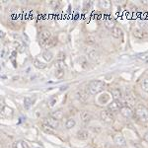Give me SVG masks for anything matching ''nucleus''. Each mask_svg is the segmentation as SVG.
<instances>
[{
    "instance_id": "20",
    "label": "nucleus",
    "mask_w": 148,
    "mask_h": 148,
    "mask_svg": "<svg viewBox=\"0 0 148 148\" xmlns=\"http://www.w3.org/2000/svg\"><path fill=\"white\" fill-rule=\"evenodd\" d=\"M99 7L104 10H109L112 7V3L109 0H102V1H99Z\"/></svg>"
},
{
    "instance_id": "30",
    "label": "nucleus",
    "mask_w": 148,
    "mask_h": 148,
    "mask_svg": "<svg viewBox=\"0 0 148 148\" xmlns=\"http://www.w3.org/2000/svg\"><path fill=\"white\" fill-rule=\"evenodd\" d=\"M141 89L144 92L148 93V78H145L141 83Z\"/></svg>"
},
{
    "instance_id": "17",
    "label": "nucleus",
    "mask_w": 148,
    "mask_h": 148,
    "mask_svg": "<svg viewBox=\"0 0 148 148\" xmlns=\"http://www.w3.org/2000/svg\"><path fill=\"white\" fill-rule=\"evenodd\" d=\"M89 136H90V134L87 130H79L77 132V138L80 140H87L88 138H89Z\"/></svg>"
},
{
    "instance_id": "5",
    "label": "nucleus",
    "mask_w": 148,
    "mask_h": 148,
    "mask_svg": "<svg viewBox=\"0 0 148 148\" xmlns=\"http://www.w3.org/2000/svg\"><path fill=\"white\" fill-rule=\"evenodd\" d=\"M40 47H44V49H51V47H56V44H57V40L56 38H51L49 40H46L44 42H40Z\"/></svg>"
},
{
    "instance_id": "4",
    "label": "nucleus",
    "mask_w": 148,
    "mask_h": 148,
    "mask_svg": "<svg viewBox=\"0 0 148 148\" xmlns=\"http://www.w3.org/2000/svg\"><path fill=\"white\" fill-rule=\"evenodd\" d=\"M132 35H133V37L136 38V39L142 40V39H145V38L148 37V31L144 28L136 27V28H133Z\"/></svg>"
},
{
    "instance_id": "34",
    "label": "nucleus",
    "mask_w": 148,
    "mask_h": 148,
    "mask_svg": "<svg viewBox=\"0 0 148 148\" xmlns=\"http://www.w3.org/2000/svg\"><path fill=\"white\" fill-rule=\"evenodd\" d=\"M141 3L143 5H148V0H143V1H141Z\"/></svg>"
},
{
    "instance_id": "21",
    "label": "nucleus",
    "mask_w": 148,
    "mask_h": 148,
    "mask_svg": "<svg viewBox=\"0 0 148 148\" xmlns=\"http://www.w3.org/2000/svg\"><path fill=\"white\" fill-rule=\"evenodd\" d=\"M35 102V99H33V98L31 97H25V99H24V107H25L26 110H29L31 108V106L33 105V103Z\"/></svg>"
},
{
    "instance_id": "3",
    "label": "nucleus",
    "mask_w": 148,
    "mask_h": 148,
    "mask_svg": "<svg viewBox=\"0 0 148 148\" xmlns=\"http://www.w3.org/2000/svg\"><path fill=\"white\" fill-rule=\"evenodd\" d=\"M100 116H101V120L105 123H108V125L113 123L114 121V116L113 113L111 111H109V110H103L101 114H100Z\"/></svg>"
},
{
    "instance_id": "12",
    "label": "nucleus",
    "mask_w": 148,
    "mask_h": 148,
    "mask_svg": "<svg viewBox=\"0 0 148 148\" xmlns=\"http://www.w3.org/2000/svg\"><path fill=\"white\" fill-rule=\"evenodd\" d=\"M51 118H53V119H56V120H57V121H60V120H62V119H63L64 113H63L62 110L59 109V110H56V111L52 112V113L51 114Z\"/></svg>"
},
{
    "instance_id": "6",
    "label": "nucleus",
    "mask_w": 148,
    "mask_h": 148,
    "mask_svg": "<svg viewBox=\"0 0 148 148\" xmlns=\"http://www.w3.org/2000/svg\"><path fill=\"white\" fill-rule=\"evenodd\" d=\"M45 125L51 126V128H53V130H56L57 127L59 126V121L56 120V119L51 118V116H49V118H45L44 119V123Z\"/></svg>"
},
{
    "instance_id": "26",
    "label": "nucleus",
    "mask_w": 148,
    "mask_h": 148,
    "mask_svg": "<svg viewBox=\"0 0 148 148\" xmlns=\"http://www.w3.org/2000/svg\"><path fill=\"white\" fill-rule=\"evenodd\" d=\"M112 96H113L114 100H121V92L120 89H114L112 91Z\"/></svg>"
},
{
    "instance_id": "25",
    "label": "nucleus",
    "mask_w": 148,
    "mask_h": 148,
    "mask_svg": "<svg viewBox=\"0 0 148 148\" xmlns=\"http://www.w3.org/2000/svg\"><path fill=\"white\" fill-rule=\"evenodd\" d=\"M79 62H80V65L82 66L84 69H87L89 67V62H88V59L86 58L85 56H82L79 58Z\"/></svg>"
},
{
    "instance_id": "28",
    "label": "nucleus",
    "mask_w": 148,
    "mask_h": 148,
    "mask_svg": "<svg viewBox=\"0 0 148 148\" xmlns=\"http://www.w3.org/2000/svg\"><path fill=\"white\" fill-rule=\"evenodd\" d=\"M34 65H35V67H37L39 69H44V68L47 67V64L42 62V61L39 60V59H35V60H34Z\"/></svg>"
},
{
    "instance_id": "18",
    "label": "nucleus",
    "mask_w": 148,
    "mask_h": 148,
    "mask_svg": "<svg viewBox=\"0 0 148 148\" xmlns=\"http://www.w3.org/2000/svg\"><path fill=\"white\" fill-rule=\"evenodd\" d=\"M1 114H2V116H4V118L12 116V114H13V110H12L11 108H9V107H7V106H4L3 109H2Z\"/></svg>"
},
{
    "instance_id": "29",
    "label": "nucleus",
    "mask_w": 148,
    "mask_h": 148,
    "mask_svg": "<svg viewBox=\"0 0 148 148\" xmlns=\"http://www.w3.org/2000/svg\"><path fill=\"white\" fill-rule=\"evenodd\" d=\"M54 75H56V77L57 79H61V78L64 76V69H56Z\"/></svg>"
},
{
    "instance_id": "15",
    "label": "nucleus",
    "mask_w": 148,
    "mask_h": 148,
    "mask_svg": "<svg viewBox=\"0 0 148 148\" xmlns=\"http://www.w3.org/2000/svg\"><path fill=\"white\" fill-rule=\"evenodd\" d=\"M80 116H81V120H82V121L85 123H89L92 119L91 114H90V112H88V111H83L82 113H81Z\"/></svg>"
},
{
    "instance_id": "23",
    "label": "nucleus",
    "mask_w": 148,
    "mask_h": 148,
    "mask_svg": "<svg viewBox=\"0 0 148 148\" xmlns=\"http://www.w3.org/2000/svg\"><path fill=\"white\" fill-rule=\"evenodd\" d=\"M42 130H44L46 133H49V134H56V130L51 128V126L45 125V123H42Z\"/></svg>"
},
{
    "instance_id": "1",
    "label": "nucleus",
    "mask_w": 148,
    "mask_h": 148,
    "mask_svg": "<svg viewBox=\"0 0 148 148\" xmlns=\"http://www.w3.org/2000/svg\"><path fill=\"white\" fill-rule=\"evenodd\" d=\"M105 86H106L105 83L101 80H92L88 85V90H89L90 94L96 95L104 91Z\"/></svg>"
},
{
    "instance_id": "24",
    "label": "nucleus",
    "mask_w": 148,
    "mask_h": 148,
    "mask_svg": "<svg viewBox=\"0 0 148 148\" xmlns=\"http://www.w3.org/2000/svg\"><path fill=\"white\" fill-rule=\"evenodd\" d=\"M75 125H76V121L74 119H68L65 123V127L67 128V130H71V128H73Z\"/></svg>"
},
{
    "instance_id": "27",
    "label": "nucleus",
    "mask_w": 148,
    "mask_h": 148,
    "mask_svg": "<svg viewBox=\"0 0 148 148\" xmlns=\"http://www.w3.org/2000/svg\"><path fill=\"white\" fill-rule=\"evenodd\" d=\"M14 148H30L29 147V145H28V143L27 142H25V141H17V142H15L14 143Z\"/></svg>"
},
{
    "instance_id": "19",
    "label": "nucleus",
    "mask_w": 148,
    "mask_h": 148,
    "mask_svg": "<svg viewBox=\"0 0 148 148\" xmlns=\"http://www.w3.org/2000/svg\"><path fill=\"white\" fill-rule=\"evenodd\" d=\"M105 26H106V28L113 30L114 27H116V20H114V18L106 19V20H105Z\"/></svg>"
},
{
    "instance_id": "22",
    "label": "nucleus",
    "mask_w": 148,
    "mask_h": 148,
    "mask_svg": "<svg viewBox=\"0 0 148 148\" xmlns=\"http://www.w3.org/2000/svg\"><path fill=\"white\" fill-rule=\"evenodd\" d=\"M42 57L45 58V60L49 62V61H51L52 58H53V53H52L51 51H46L42 53Z\"/></svg>"
},
{
    "instance_id": "2",
    "label": "nucleus",
    "mask_w": 148,
    "mask_h": 148,
    "mask_svg": "<svg viewBox=\"0 0 148 148\" xmlns=\"http://www.w3.org/2000/svg\"><path fill=\"white\" fill-rule=\"evenodd\" d=\"M135 116L141 123H147L148 121V109L143 105H138L135 108Z\"/></svg>"
},
{
    "instance_id": "14",
    "label": "nucleus",
    "mask_w": 148,
    "mask_h": 148,
    "mask_svg": "<svg viewBox=\"0 0 148 148\" xmlns=\"http://www.w3.org/2000/svg\"><path fill=\"white\" fill-rule=\"evenodd\" d=\"M125 101H126V103H127V105H128V107H130V108L134 106V105H135V97L133 96L132 93H128V94H126Z\"/></svg>"
},
{
    "instance_id": "32",
    "label": "nucleus",
    "mask_w": 148,
    "mask_h": 148,
    "mask_svg": "<svg viewBox=\"0 0 148 148\" xmlns=\"http://www.w3.org/2000/svg\"><path fill=\"white\" fill-rule=\"evenodd\" d=\"M57 69H63L65 67V63H64V61H57Z\"/></svg>"
},
{
    "instance_id": "7",
    "label": "nucleus",
    "mask_w": 148,
    "mask_h": 148,
    "mask_svg": "<svg viewBox=\"0 0 148 148\" xmlns=\"http://www.w3.org/2000/svg\"><path fill=\"white\" fill-rule=\"evenodd\" d=\"M114 142L116 143V146H119V147H125L126 145L125 138V136H123V134H121V133H118V134L114 135Z\"/></svg>"
},
{
    "instance_id": "10",
    "label": "nucleus",
    "mask_w": 148,
    "mask_h": 148,
    "mask_svg": "<svg viewBox=\"0 0 148 148\" xmlns=\"http://www.w3.org/2000/svg\"><path fill=\"white\" fill-rule=\"evenodd\" d=\"M121 114H123L125 118L126 119H130L132 116V114H133V112H132V110H131V108H130L128 106H123V108L121 109Z\"/></svg>"
},
{
    "instance_id": "9",
    "label": "nucleus",
    "mask_w": 148,
    "mask_h": 148,
    "mask_svg": "<svg viewBox=\"0 0 148 148\" xmlns=\"http://www.w3.org/2000/svg\"><path fill=\"white\" fill-rule=\"evenodd\" d=\"M88 57L91 59L93 62H96V63L99 62L100 59H101L100 53L97 51H95V49H92V51H90L89 52H88Z\"/></svg>"
},
{
    "instance_id": "8",
    "label": "nucleus",
    "mask_w": 148,
    "mask_h": 148,
    "mask_svg": "<svg viewBox=\"0 0 148 148\" xmlns=\"http://www.w3.org/2000/svg\"><path fill=\"white\" fill-rule=\"evenodd\" d=\"M123 105L121 104V102L120 100H114V101L109 105V111L116 113V112H118V111H121V109L123 108Z\"/></svg>"
},
{
    "instance_id": "13",
    "label": "nucleus",
    "mask_w": 148,
    "mask_h": 148,
    "mask_svg": "<svg viewBox=\"0 0 148 148\" xmlns=\"http://www.w3.org/2000/svg\"><path fill=\"white\" fill-rule=\"evenodd\" d=\"M111 31H112V36H113L114 38H116V39H120L123 35V30H121V28L120 27H114L113 30H111Z\"/></svg>"
},
{
    "instance_id": "11",
    "label": "nucleus",
    "mask_w": 148,
    "mask_h": 148,
    "mask_svg": "<svg viewBox=\"0 0 148 148\" xmlns=\"http://www.w3.org/2000/svg\"><path fill=\"white\" fill-rule=\"evenodd\" d=\"M51 31H49V30H42L39 34L40 42H44V40H46L51 39Z\"/></svg>"
},
{
    "instance_id": "33",
    "label": "nucleus",
    "mask_w": 148,
    "mask_h": 148,
    "mask_svg": "<svg viewBox=\"0 0 148 148\" xmlns=\"http://www.w3.org/2000/svg\"><path fill=\"white\" fill-rule=\"evenodd\" d=\"M144 140H145L146 142H148V132H146V133L144 134Z\"/></svg>"
},
{
    "instance_id": "31",
    "label": "nucleus",
    "mask_w": 148,
    "mask_h": 148,
    "mask_svg": "<svg viewBox=\"0 0 148 148\" xmlns=\"http://www.w3.org/2000/svg\"><path fill=\"white\" fill-rule=\"evenodd\" d=\"M65 59V53L64 52H59L58 56H57V61H64Z\"/></svg>"
},
{
    "instance_id": "16",
    "label": "nucleus",
    "mask_w": 148,
    "mask_h": 148,
    "mask_svg": "<svg viewBox=\"0 0 148 148\" xmlns=\"http://www.w3.org/2000/svg\"><path fill=\"white\" fill-rule=\"evenodd\" d=\"M76 95H77V98L80 100L81 102H86L88 99H89V94H88L86 91H83V90L78 91Z\"/></svg>"
}]
</instances>
